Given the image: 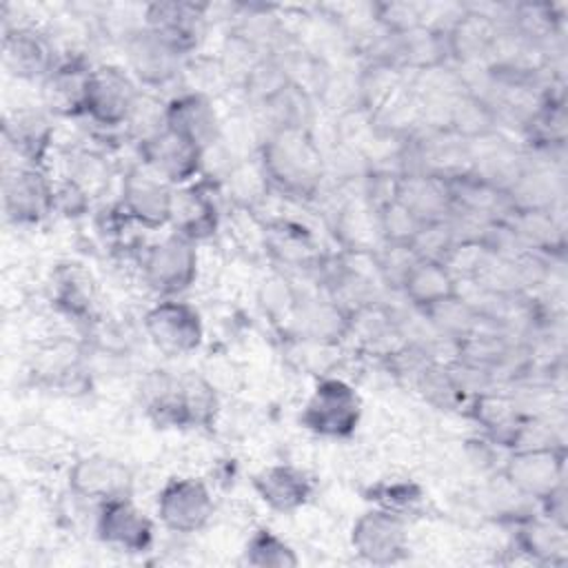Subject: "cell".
<instances>
[{
    "instance_id": "26",
    "label": "cell",
    "mask_w": 568,
    "mask_h": 568,
    "mask_svg": "<svg viewBox=\"0 0 568 568\" xmlns=\"http://www.w3.org/2000/svg\"><path fill=\"white\" fill-rule=\"evenodd\" d=\"M51 304L78 322H89L95 306V284L91 273L75 262L60 264L51 273Z\"/></svg>"
},
{
    "instance_id": "18",
    "label": "cell",
    "mask_w": 568,
    "mask_h": 568,
    "mask_svg": "<svg viewBox=\"0 0 568 568\" xmlns=\"http://www.w3.org/2000/svg\"><path fill=\"white\" fill-rule=\"evenodd\" d=\"M93 64L82 55H67L40 82L42 109L58 118H84L87 87Z\"/></svg>"
},
{
    "instance_id": "1",
    "label": "cell",
    "mask_w": 568,
    "mask_h": 568,
    "mask_svg": "<svg viewBox=\"0 0 568 568\" xmlns=\"http://www.w3.org/2000/svg\"><path fill=\"white\" fill-rule=\"evenodd\" d=\"M257 164L268 186L300 202L317 195L326 171L311 129L268 131L260 144Z\"/></svg>"
},
{
    "instance_id": "14",
    "label": "cell",
    "mask_w": 568,
    "mask_h": 568,
    "mask_svg": "<svg viewBox=\"0 0 568 568\" xmlns=\"http://www.w3.org/2000/svg\"><path fill=\"white\" fill-rule=\"evenodd\" d=\"M69 490L93 506L133 497V470L118 457L93 453L73 462L67 475Z\"/></svg>"
},
{
    "instance_id": "7",
    "label": "cell",
    "mask_w": 568,
    "mask_h": 568,
    "mask_svg": "<svg viewBox=\"0 0 568 568\" xmlns=\"http://www.w3.org/2000/svg\"><path fill=\"white\" fill-rule=\"evenodd\" d=\"M4 217L16 226H33L55 213V182L40 166L13 164L2 175Z\"/></svg>"
},
{
    "instance_id": "2",
    "label": "cell",
    "mask_w": 568,
    "mask_h": 568,
    "mask_svg": "<svg viewBox=\"0 0 568 568\" xmlns=\"http://www.w3.org/2000/svg\"><path fill=\"white\" fill-rule=\"evenodd\" d=\"M362 422V397L342 377H322L302 406L300 424L324 439H348Z\"/></svg>"
},
{
    "instance_id": "20",
    "label": "cell",
    "mask_w": 568,
    "mask_h": 568,
    "mask_svg": "<svg viewBox=\"0 0 568 568\" xmlns=\"http://www.w3.org/2000/svg\"><path fill=\"white\" fill-rule=\"evenodd\" d=\"M297 335L320 346H335L353 333V313L335 297H297L291 313Z\"/></svg>"
},
{
    "instance_id": "21",
    "label": "cell",
    "mask_w": 568,
    "mask_h": 568,
    "mask_svg": "<svg viewBox=\"0 0 568 568\" xmlns=\"http://www.w3.org/2000/svg\"><path fill=\"white\" fill-rule=\"evenodd\" d=\"M169 226L195 244L217 233L220 209L204 182H189L173 189Z\"/></svg>"
},
{
    "instance_id": "6",
    "label": "cell",
    "mask_w": 568,
    "mask_h": 568,
    "mask_svg": "<svg viewBox=\"0 0 568 568\" xmlns=\"http://www.w3.org/2000/svg\"><path fill=\"white\" fill-rule=\"evenodd\" d=\"M501 473L504 481L519 497H528L539 504L566 484V450L561 444L513 448Z\"/></svg>"
},
{
    "instance_id": "19",
    "label": "cell",
    "mask_w": 568,
    "mask_h": 568,
    "mask_svg": "<svg viewBox=\"0 0 568 568\" xmlns=\"http://www.w3.org/2000/svg\"><path fill=\"white\" fill-rule=\"evenodd\" d=\"M47 109H18L4 115L2 140L18 158L16 164L44 169V160L53 144V124Z\"/></svg>"
},
{
    "instance_id": "23",
    "label": "cell",
    "mask_w": 568,
    "mask_h": 568,
    "mask_svg": "<svg viewBox=\"0 0 568 568\" xmlns=\"http://www.w3.org/2000/svg\"><path fill=\"white\" fill-rule=\"evenodd\" d=\"M393 197L422 224L442 222L453 211L450 180L433 173H397Z\"/></svg>"
},
{
    "instance_id": "9",
    "label": "cell",
    "mask_w": 568,
    "mask_h": 568,
    "mask_svg": "<svg viewBox=\"0 0 568 568\" xmlns=\"http://www.w3.org/2000/svg\"><path fill=\"white\" fill-rule=\"evenodd\" d=\"M348 539L355 555L373 566H390L408 555L406 517L377 506L353 521Z\"/></svg>"
},
{
    "instance_id": "8",
    "label": "cell",
    "mask_w": 568,
    "mask_h": 568,
    "mask_svg": "<svg viewBox=\"0 0 568 568\" xmlns=\"http://www.w3.org/2000/svg\"><path fill=\"white\" fill-rule=\"evenodd\" d=\"M215 513L211 488L200 477H171L158 493L155 515L175 535H195L209 526Z\"/></svg>"
},
{
    "instance_id": "15",
    "label": "cell",
    "mask_w": 568,
    "mask_h": 568,
    "mask_svg": "<svg viewBox=\"0 0 568 568\" xmlns=\"http://www.w3.org/2000/svg\"><path fill=\"white\" fill-rule=\"evenodd\" d=\"M124 58L138 84L153 89L173 82L184 60V55L151 33L142 22L124 33Z\"/></svg>"
},
{
    "instance_id": "24",
    "label": "cell",
    "mask_w": 568,
    "mask_h": 568,
    "mask_svg": "<svg viewBox=\"0 0 568 568\" xmlns=\"http://www.w3.org/2000/svg\"><path fill=\"white\" fill-rule=\"evenodd\" d=\"M399 293L415 311H428L459 293V280L444 262L415 260L406 273Z\"/></svg>"
},
{
    "instance_id": "29",
    "label": "cell",
    "mask_w": 568,
    "mask_h": 568,
    "mask_svg": "<svg viewBox=\"0 0 568 568\" xmlns=\"http://www.w3.org/2000/svg\"><path fill=\"white\" fill-rule=\"evenodd\" d=\"M242 564L253 568H295L300 557L295 548L271 528H257L244 544Z\"/></svg>"
},
{
    "instance_id": "31",
    "label": "cell",
    "mask_w": 568,
    "mask_h": 568,
    "mask_svg": "<svg viewBox=\"0 0 568 568\" xmlns=\"http://www.w3.org/2000/svg\"><path fill=\"white\" fill-rule=\"evenodd\" d=\"M89 209L91 191L82 182L71 175L55 182V213L64 217H82Z\"/></svg>"
},
{
    "instance_id": "5",
    "label": "cell",
    "mask_w": 568,
    "mask_h": 568,
    "mask_svg": "<svg viewBox=\"0 0 568 568\" xmlns=\"http://www.w3.org/2000/svg\"><path fill=\"white\" fill-rule=\"evenodd\" d=\"M149 342L166 357H186L204 342L200 311L182 297H160L142 317Z\"/></svg>"
},
{
    "instance_id": "28",
    "label": "cell",
    "mask_w": 568,
    "mask_h": 568,
    "mask_svg": "<svg viewBox=\"0 0 568 568\" xmlns=\"http://www.w3.org/2000/svg\"><path fill=\"white\" fill-rule=\"evenodd\" d=\"M413 384L417 386L422 397L439 410H453L466 406L468 402V393L457 382L453 368L439 364L437 359L426 362L422 371L415 375Z\"/></svg>"
},
{
    "instance_id": "11",
    "label": "cell",
    "mask_w": 568,
    "mask_h": 568,
    "mask_svg": "<svg viewBox=\"0 0 568 568\" xmlns=\"http://www.w3.org/2000/svg\"><path fill=\"white\" fill-rule=\"evenodd\" d=\"M95 537L111 550L142 555L153 548V519L133 501V497L111 499L95 506Z\"/></svg>"
},
{
    "instance_id": "12",
    "label": "cell",
    "mask_w": 568,
    "mask_h": 568,
    "mask_svg": "<svg viewBox=\"0 0 568 568\" xmlns=\"http://www.w3.org/2000/svg\"><path fill=\"white\" fill-rule=\"evenodd\" d=\"M140 162L166 180L171 186H184L195 182L204 171L206 153L189 138L175 133L166 124L138 144Z\"/></svg>"
},
{
    "instance_id": "22",
    "label": "cell",
    "mask_w": 568,
    "mask_h": 568,
    "mask_svg": "<svg viewBox=\"0 0 568 568\" xmlns=\"http://www.w3.org/2000/svg\"><path fill=\"white\" fill-rule=\"evenodd\" d=\"M255 495L275 513L288 515L304 508L313 497V479L293 464H271L251 477Z\"/></svg>"
},
{
    "instance_id": "17",
    "label": "cell",
    "mask_w": 568,
    "mask_h": 568,
    "mask_svg": "<svg viewBox=\"0 0 568 568\" xmlns=\"http://www.w3.org/2000/svg\"><path fill=\"white\" fill-rule=\"evenodd\" d=\"M164 124L195 142L204 153L222 142V122L213 100L202 91H180L164 102Z\"/></svg>"
},
{
    "instance_id": "27",
    "label": "cell",
    "mask_w": 568,
    "mask_h": 568,
    "mask_svg": "<svg viewBox=\"0 0 568 568\" xmlns=\"http://www.w3.org/2000/svg\"><path fill=\"white\" fill-rule=\"evenodd\" d=\"M220 410V399L211 382L197 373L175 379V428H211Z\"/></svg>"
},
{
    "instance_id": "4",
    "label": "cell",
    "mask_w": 568,
    "mask_h": 568,
    "mask_svg": "<svg viewBox=\"0 0 568 568\" xmlns=\"http://www.w3.org/2000/svg\"><path fill=\"white\" fill-rule=\"evenodd\" d=\"M142 89L126 67L102 62L93 64L84 100V118L100 129H124Z\"/></svg>"
},
{
    "instance_id": "13",
    "label": "cell",
    "mask_w": 568,
    "mask_h": 568,
    "mask_svg": "<svg viewBox=\"0 0 568 568\" xmlns=\"http://www.w3.org/2000/svg\"><path fill=\"white\" fill-rule=\"evenodd\" d=\"M209 4L186 0H164L144 7L142 24L164 40L180 55H189L200 47L209 24Z\"/></svg>"
},
{
    "instance_id": "30",
    "label": "cell",
    "mask_w": 568,
    "mask_h": 568,
    "mask_svg": "<svg viewBox=\"0 0 568 568\" xmlns=\"http://www.w3.org/2000/svg\"><path fill=\"white\" fill-rule=\"evenodd\" d=\"M366 499L373 501V506L377 508L390 510L408 519V515L415 513L424 501V490L419 484L408 479H384L368 488Z\"/></svg>"
},
{
    "instance_id": "3",
    "label": "cell",
    "mask_w": 568,
    "mask_h": 568,
    "mask_svg": "<svg viewBox=\"0 0 568 568\" xmlns=\"http://www.w3.org/2000/svg\"><path fill=\"white\" fill-rule=\"evenodd\" d=\"M140 271L151 293L158 297H180L197 280V244L171 231L142 251Z\"/></svg>"
},
{
    "instance_id": "25",
    "label": "cell",
    "mask_w": 568,
    "mask_h": 568,
    "mask_svg": "<svg viewBox=\"0 0 568 568\" xmlns=\"http://www.w3.org/2000/svg\"><path fill=\"white\" fill-rule=\"evenodd\" d=\"M515 548L537 564H564L568 552L566 526L544 515H526L515 521Z\"/></svg>"
},
{
    "instance_id": "10",
    "label": "cell",
    "mask_w": 568,
    "mask_h": 568,
    "mask_svg": "<svg viewBox=\"0 0 568 568\" xmlns=\"http://www.w3.org/2000/svg\"><path fill=\"white\" fill-rule=\"evenodd\" d=\"M173 189L142 162L129 166L120 182V211L142 229H164L171 220Z\"/></svg>"
},
{
    "instance_id": "16",
    "label": "cell",
    "mask_w": 568,
    "mask_h": 568,
    "mask_svg": "<svg viewBox=\"0 0 568 568\" xmlns=\"http://www.w3.org/2000/svg\"><path fill=\"white\" fill-rule=\"evenodd\" d=\"M60 55L53 42L40 29L29 24H4L2 67L16 80L42 82Z\"/></svg>"
}]
</instances>
